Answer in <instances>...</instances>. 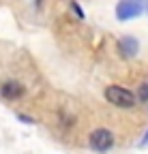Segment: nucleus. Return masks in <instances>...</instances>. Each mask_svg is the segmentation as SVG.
<instances>
[{"label": "nucleus", "instance_id": "423d86ee", "mask_svg": "<svg viewBox=\"0 0 148 154\" xmlns=\"http://www.w3.org/2000/svg\"><path fill=\"white\" fill-rule=\"evenodd\" d=\"M140 101H148V84H142L140 86Z\"/></svg>", "mask_w": 148, "mask_h": 154}, {"label": "nucleus", "instance_id": "f03ea898", "mask_svg": "<svg viewBox=\"0 0 148 154\" xmlns=\"http://www.w3.org/2000/svg\"><path fill=\"white\" fill-rule=\"evenodd\" d=\"M146 0H118L116 5V17L120 22H127V19H133L137 15H142Z\"/></svg>", "mask_w": 148, "mask_h": 154}, {"label": "nucleus", "instance_id": "20e7f679", "mask_svg": "<svg viewBox=\"0 0 148 154\" xmlns=\"http://www.w3.org/2000/svg\"><path fill=\"white\" fill-rule=\"evenodd\" d=\"M118 49L122 51V56H124V58H131V56H135V54H137L140 43H137V38H133V36H122L120 41H118Z\"/></svg>", "mask_w": 148, "mask_h": 154}, {"label": "nucleus", "instance_id": "7ed1b4c3", "mask_svg": "<svg viewBox=\"0 0 148 154\" xmlns=\"http://www.w3.org/2000/svg\"><path fill=\"white\" fill-rule=\"evenodd\" d=\"M112 146H114V135L109 133L107 128H97V131H92V135H90V148H92V150H97V152H107Z\"/></svg>", "mask_w": 148, "mask_h": 154}, {"label": "nucleus", "instance_id": "f257e3e1", "mask_svg": "<svg viewBox=\"0 0 148 154\" xmlns=\"http://www.w3.org/2000/svg\"><path fill=\"white\" fill-rule=\"evenodd\" d=\"M105 99L116 105V107H133L135 105V96L133 92H129L127 88H120V86H107L105 88Z\"/></svg>", "mask_w": 148, "mask_h": 154}, {"label": "nucleus", "instance_id": "6e6552de", "mask_svg": "<svg viewBox=\"0 0 148 154\" xmlns=\"http://www.w3.org/2000/svg\"><path fill=\"white\" fill-rule=\"evenodd\" d=\"M148 143V131H146V135H144V139H142V146H146Z\"/></svg>", "mask_w": 148, "mask_h": 154}, {"label": "nucleus", "instance_id": "39448f33", "mask_svg": "<svg viewBox=\"0 0 148 154\" xmlns=\"http://www.w3.org/2000/svg\"><path fill=\"white\" fill-rule=\"evenodd\" d=\"M24 94V86L17 84V82H9L2 86V96L5 99H17V96Z\"/></svg>", "mask_w": 148, "mask_h": 154}, {"label": "nucleus", "instance_id": "0eeeda50", "mask_svg": "<svg viewBox=\"0 0 148 154\" xmlns=\"http://www.w3.org/2000/svg\"><path fill=\"white\" fill-rule=\"evenodd\" d=\"M73 11H75V13H77V17H84V11L80 9V5H73Z\"/></svg>", "mask_w": 148, "mask_h": 154}]
</instances>
